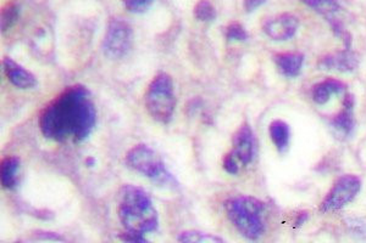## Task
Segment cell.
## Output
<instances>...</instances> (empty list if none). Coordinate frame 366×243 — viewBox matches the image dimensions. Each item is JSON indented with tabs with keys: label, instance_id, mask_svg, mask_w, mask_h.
Listing matches in <instances>:
<instances>
[{
	"label": "cell",
	"instance_id": "cell-1",
	"mask_svg": "<svg viewBox=\"0 0 366 243\" xmlns=\"http://www.w3.org/2000/svg\"><path fill=\"white\" fill-rule=\"evenodd\" d=\"M97 122L96 106L85 85H74L48 105L40 117V128L47 139L76 143L90 136Z\"/></svg>",
	"mask_w": 366,
	"mask_h": 243
},
{
	"label": "cell",
	"instance_id": "cell-2",
	"mask_svg": "<svg viewBox=\"0 0 366 243\" xmlns=\"http://www.w3.org/2000/svg\"><path fill=\"white\" fill-rule=\"evenodd\" d=\"M117 213L124 228L133 233L144 235L156 231L159 225V215L151 196L135 185H125L121 189Z\"/></svg>",
	"mask_w": 366,
	"mask_h": 243
},
{
	"label": "cell",
	"instance_id": "cell-3",
	"mask_svg": "<svg viewBox=\"0 0 366 243\" xmlns=\"http://www.w3.org/2000/svg\"><path fill=\"white\" fill-rule=\"evenodd\" d=\"M226 215L237 228V231L249 240L260 237L265 226L263 214L265 206L258 199L251 196H240L226 201Z\"/></svg>",
	"mask_w": 366,
	"mask_h": 243
},
{
	"label": "cell",
	"instance_id": "cell-4",
	"mask_svg": "<svg viewBox=\"0 0 366 243\" xmlns=\"http://www.w3.org/2000/svg\"><path fill=\"white\" fill-rule=\"evenodd\" d=\"M176 107L175 88L170 75L160 72L151 80L146 94V109L159 123H169Z\"/></svg>",
	"mask_w": 366,
	"mask_h": 243
},
{
	"label": "cell",
	"instance_id": "cell-5",
	"mask_svg": "<svg viewBox=\"0 0 366 243\" xmlns=\"http://www.w3.org/2000/svg\"><path fill=\"white\" fill-rule=\"evenodd\" d=\"M126 164L159 184H165L172 180L160 156L147 145H135L132 147L126 154Z\"/></svg>",
	"mask_w": 366,
	"mask_h": 243
},
{
	"label": "cell",
	"instance_id": "cell-6",
	"mask_svg": "<svg viewBox=\"0 0 366 243\" xmlns=\"http://www.w3.org/2000/svg\"><path fill=\"white\" fill-rule=\"evenodd\" d=\"M133 30L126 21L111 19L103 39V51L108 59L120 60L130 53Z\"/></svg>",
	"mask_w": 366,
	"mask_h": 243
},
{
	"label": "cell",
	"instance_id": "cell-7",
	"mask_svg": "<svg viewBox=\"0 0 366 243\" xmlns=\"http://www.w3.org/2000/svg\"><path fill=\"white\" fill-rule=\"evenodd\" d=\"M361 189L360 179L356 175H343L327 194L322 204V212H333L343 208L344 206L356 199Z\"/></svg>",
	"mask_w": 366,
	"mask_h": 243
},
{
	"label": "cell",
	"instance_id": "cell-8",
	"mask_svg": "<svg viewBox=\"0 0 366 243\" xmlns=\"http://www.w3.org/2000/svg\"><path fill=\"white\" fill-rule=\"evenodd\" d=\"M299 27V20L292 14H282L267 21L264 25V32L271 39L282 40L291 39L296 35Z\"/></svg>",
	"mask_w": 366,
	"mask_h": 243
},
{
	"label": "cell",
	"instance_id": "cell-9",
	"mask_svg": "<svg viewBox=\"0 0 366 243\" xmlns=\"http://www.w3.org/2000/svg\"><path fill=\"white\" fill-rule=\"evenodd\" d=\"M233 150L232 152L236 154L243 165L251 163L256 154V139L251 129V125H242L232 139Z\"/></svg>",
	"mask_w": 366,
	"mask_h": 243
},
{
	"label": "cell",
	"instance_id": "cell-10",
	"mask_svg": "<svg viewBox=\"0 0 366 243\" xmlns=\"http://www.w3.org/2000/svg\"><path fill=\"white\" fill-rule=\"evenodd\" d=\"M319 66L322 70H336L338 72H353L359 66V59L351 49L337 51L335 54L327 55L320 60Z\"/></svg>",
	"mask_w": 366,
	"mask_h": 243
},
{
	"label": "cell",
	"instance_id": "cell-11",
	"mask_svg": "<svg viewBox=\"0 0 366 243\" xmlns=\"http://www.w3.org/2000/svg\"><path fill=\"white\" fill-rule=\"evenodd\" d=\"M3 69L6 72L8 80H10L13 85L20 89H32L37 85V80L30 71L26 70L22 66L19 65L10 57H4L3 60Z\"/></svg>",
	"mask_w": 366,
	"mask_h": 243
},
{
	"label": "cell",
	"instance_id": "cell-12",
	"mask_svg": "<svg viewBox=\"0 0 366 243\" xmlns=\"http://www.w3.org/2000/svg\"><path fill=\"white\" fill-rule=\"evenodd\" d=\"M354 105H356L354 96L347 95L343 101V109L331 119L332 127L344 135L351 134V132L356 127L354 117H353Z\"/></svg>",
	"mask_w": 366,
	"mask_h": 243
},
{
	"label": "cell",
	"instance_id": "cell-13",
	"mask_svg": "<svg viewBox=\"0 0 366 243\" xmlns=\"http://www.w3.org/2000/svg\"><path fill=\"white\" fill-rule=\"evenodd\" d=\"M277 67L283 75L293 78L301 73V66L304 62V56L298 53H285L275 56Z\"/></svg>",
	"mask_w": 366,
	"mask_h": 243
},
{
	"label": "cell",
	"instance_id": "cell-14",
	"mask_svg": "<svg viewBox=\"0 0 366 243\" xmlns=\"http://www.w3.org/2000/svg\"><path fill=\"white\" fill-rule=\"evenodd\" d=\"M346 90V85L337 80H326L320 82L313 89V99L317 105L326 104L333 94H340Z\"/></svg>",
	"mask_w": 366,
	"mask_h": 243
},
{
	"label": "cell",
	"instance_id": "cell-15",
	"mask_svg": "<svg viewBox=\"0 0 366 243\" xmlns=\"http://www.w3.org/2000/svg\"><path fill=\"white\" fill-rule=\"evenodd\" d=\"M269 134H270L272 143L280 152H285L288 149L291 132L286 122L280 120V119L271 122L270 127H269Z\"/></svg>",
	"mask_w": 366,
	"mask_h": 243
},
{
	"label": "cell",
	"instance_id": "cell-16",
	"mask_svg": "<svg viewBox=\"0 0 366 243\" xmlns=\"http://www.w3.org/2000/svg\"><path fill=\"white\" fill-rule=\"evenodd\" d=\"M306 6L324 16L328 22L337 20L336 15L341 10L340 0H301Z\"/></svg>",
	"mask_w": 366,
	"mask_h": 243
},
{
	"label": "cell",
	"instance_id": "cell-17",
	"mask_svg": "<svg viewBox=\"0 0 366 243\" xmlns=\"http://www.w3.org/2000/svg\"><path fill=\"white\" fill-rule=\"evenodd\" d=\"M20 168V159L16 156H11L3 161L0 175H1V185L6 189H14L16 185V177Z\"/></svg>",
	"mask_w": 366,
	"mask_h": 243
},
{
	"label": "cell",
	"instance_id": "cell-18",
	"mask_svg": "<svg viewBox=\"0 0 366 243\" xmlns=\"http://www.w3.org/2000/svg\"><path fill=\"white\" fill-rule=\"evenodd\" d=\"M177 240L180 242L185 243H219L224 242V240L221 237H217L215 235H210V233H201V231H196V230H191V231H183L178 235Z\"/></svg>",
	"mask_w": 366,
	"mask_h": 243
},
{
	"label": "cell",
	"instance_id": "cell-19",
	"mask_svg": "<svg viewBox=\"0 0 366 243\" xmlns=\"http://www.w3.org/2000/svg\"><path fill=\"white\" fill-rule=\"evenodd\" d=\"M194 16L197 20L210 22L216 19L215 8L208 0H199L194 6Z\"/></svg>",
	"mask_w": 366,
	"mask_h": 243
},
{
	"label": "cell",
	"instance_id": "cell-20",
	"mask_svg": "<svg viewBox=\"0 0 366 243\" xmlns=\"http://www.w3.org/2000/svg\"><path fill=\"white\" fill-rule=\"evenodd\" d=\"M126 9L133 14H143L153 6L154 0H121Z\"/></svg>",
	"mask_w": 366,
	"mask_h": 243
},
{
	"label": "cell",
	"instance_id": "cell-21",
	"mask_svg": "<svg viewBox=\"0 0 366 243\" xmlns=\"http://www.w3.org/2000/svg\"><path fill=\"white\" fill-rule=\"evenodd\" d=\"M17 14H19V9L15 4H10L4 8V10L1 12V30H6L14 25V22L17 19Z\"/></svg>",
	"mask_w": 366,
	"mask_h": 243
},
{
	"label": "cell",
	"instance_id": "cell-22",
	"mask_svg": "<svg viewBox=\"0 0 366 243\" xmlns=\"http://www.w3.org/2000/svg\"><path fill=\"white\" fill-rule=\"evenodd\" d=\"M226 37L228 40H236V42H244V40L248 39L246 30L243 28L241 24H237V22H233L227 27Z\"/></svg>",
	"mask_w": 366,
	"mask_h": 243
},
{
	"label": "cell",
	"instance_id": "cell-23",
	"mask_svg": "<svg viewBox=\"0 0 366 243\" xmlns=\"http://www.w3.org/2000/svg\"><path fill=\"white\" fill-rule=\"evenodd\" d=\"M240 164H242L241 161L232 151L230 154H226L224 162H222V165H224L226 172L228 174H233V175H236L240 172V167H241Z\"/></svg>",
	"mask_w": 366,
	"mask_h": 243
},
{
	"label": "cell",
	"instance_id": "cell-24",
	"mask_svg": "<svg viewBox=\"0 0 366 243\" xmlns=\"http://www.w3.org/2000/svg\"><path fill=\"white\" fill-rule=\"evenodd\" d=\"M121 241H125V242H133V243H147L148 240L144 238L143 233H133V231H126L119 236Z\"/></svg>",
	"mask_w": 366,
	"mask_h": 243
},
{
	"label": "cell",
	"instance_id": "cell-25",
	"mask_svg": "<svg viewBox=\"0 0 366 243\" xmlns=\"http://www.w3.org/2000/svg\"><path fill=\"white\" fill-rule=\"evenodd\" d=\"M265 3L266 0H243V6H244L247 12H253Z\"/></svg>",
	"mask_w": 366,
	"mask_h": 243
},
{
	"label": "cell",
	"instance_id": "cell-26",
	"mask_svg": "<svg viewBox=\"0 0 366 243\" xmlns=\"http://www.w3.org/2000/svg\"><path fill=\"white\" fill-rule=\"evenodd\" d=\"M94 164H96V159L94 157H87L85 159V165L87 167H94Z\"/></svg>",
	"mask_w": 366,
	"mask_h": 243
},
{
	"label": "cell",
	"instance_id": "cell-27",
	"mask_svg": "<svg viewBox=\"0 0 366 243\" xmlns=\"http://www.w3.org/2000/svg\"><path fill=\"white\" fill-rule=\"evenodd\" d=\"M306 218H308V214H306V213L301 214V218H299V219H298V220H297V225H298V226H301V224H303V223H304V222H306Z\"/></svg>",
	"mask_w": 366,
	"mask_h": 243
}]
</instances>
